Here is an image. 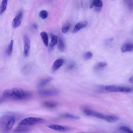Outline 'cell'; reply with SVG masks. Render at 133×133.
<instances>
[{
    "label": "cell",
    "mask_w": 133,
    "mask_h": 133,
    "mask_svg": "<svg viewBox=\"0 0 133 133\" xmlns=\"http://www.w3.org/2000/svg\"><path fill=\"white\" fill-rule=\"evenodd\" d=\"M51 41L49 47V51L50 52L52 51L54 48V46L56 45L57 42V37L54 35L51 34L50 35Z\"/></svg>",
    "instance_id": "11"
},
{
    "label": "cell",
    "mask_w": 133,
    "mask_h": 133,
    "mask_svg": "<svg viewBox=\"0 0 133 133\" xmlns=\"http://www.w3.org/2000/svg\"><path fill=\"white\" fill-rule=\"evenodd\" d=\"M13 41L11 40L7 48L6 53L8 56H10L12 54L13 50Z\"/></svg>",
    "instance_id": "20"
},
{
    "label": "cell",
    "mask_w": 133,
    "mask_h": 133,
    "mask_svg": "<svg viewBox=\"0 0 133 133\" xmlns=\"http://www.w3.org/2000/svg\"><path fill=\"white\" fill-rule=\"evenodd\" d=\"M64 63V60L62 58H59L55 61L53 64L52 67V72H54L58 70L63 65Z\"/></svg>",
    "instance_id": "9"
},
{
    "label": "cell",
    "mask_w": 133,
    "mask_h": 133,
    "mask_svg": "<svg viewBox=\"0 0 133 133\" xmlns=\"http://www.w3.org/2000/svg\"><path fill=\"white\" fill-rule=\"evenodd\" d=\"M15 121V118L12 116L4 115L0 120V130L3 132H6L12 128Z\"/></svg>",
    "instance_id": "2"
},
{
    "label": "cell",
    "mask_w": 133,
    "mask_h": 133,
    "mask_svg": "<svg viewBox=\"0 0 133 133\" xmlns=\"http://www.w3.org/2000/svg\"><path fill=\"white\" fill-rule=\"evenodd\" d=\"M84 114L87 116H94L103 119L104 115L101 113L97 112L89 109L84 110Z\"/></svg>",
    "instance_id": "7"
},
{
    "label": "cell",
    "mask_w": 133,
    "mask_h": 133,
    "mask_svg": "<svg viewBox=\"0 0 133 133\" xmlns=\"http://www.w3.org/2000/svg\"><path fill=\"white\" fill-rule=\"evenodd\" d=\"M39 16L42 18L45 19L48 17V12L45 10H42L39 12Z\"/></svg>",
    "instance_id": "26"
},
{
    "label": "cell",
    "mask_w": 133,
    "mask_h": 133,
    "mask_svg": "<svg viewBox=\"0 0 133 133\" xmlns=\"http://www.w3.org/2000/svg\"><path fill=\"white\" fill-rule=\"evenodd\" d=\"M102 9V8H99L96 7L95 8V10L97 12H99Z\"/></svg>",
    "instance_id": "30"
},
{
    "label": "cell",
    "mask_w": 133,
    "mask_h": 133,
    "mask_svg": "<svg viewBox=\"0 0 133 133\" xmlns=\"http://www.w3.org/2000/svg\"><path fill=\"white\" fill-rule=\"evenodd\" d=\"M22 17V12L20 11L14 18L12 21V25L14 28H17L20 25Z\"/></svg>",
    "instance_id": "8"
},
{
    "label": "cell",
    "mask_w": 133,
    "mask_h": 133,
    "mask_svg": "<svg viewBox=\"0 0 133 133\" xmlns=\"http://www.w3.org/2000/svg\"><path fill=\"white\" fill-rule=\"evenodd\" d=\"M119 129L123 132L130 133H133V131L129 127L124 126H120L119 127Z\"/></svg>",
    "instance_id": "24"
},
{
    "label": "cell",
    "mask_w": 133,
    "mask_h": 133,
    "mask_svg": "<svg viewBox=\"0 0 133 133\" xmlns=\"http://www.w3.org/2000/svg\"><path fill=\"white\" fill-rule=\"evenodd\" d=\"M3 98L16 100L25 99L30 97L31 93L19 88H14L5 90L3 93Z\"/></svg>",
    "instance_id": "1"
},
{
    "label": "cell",
    "mask_w": 133,
    "mask_h": 133,
    "mask_svg": "<svg viewBox=\"0 0 133 133\" xmlns=\"http://www.w3.org/2000/svg\"><path fill=\"white\" fill-rule=\"evenodd\" d=\"M133 50V44L131 42H127L123 44L121 47L122 52L131 51Z\"/></svg>",
    "instance_id": "12"
},
{
    "label": "cell",
    "mask_w": 133,
    "mask_h": 133,
    "mask_svg": "<svg viewBox=\"0 0 133 133\" xmlns=\"http://www.w3.org/2000/svg\"><path fill=\"white\" fill-rule=\"evenodd\" d=\"M129 82L131 83H133V76L130 77L129 79Z\"/></svg>",
    "instance_id": "31"
},
{
    "label": "cell",
    "mask_w": 133,
    "mask_h": 133,
    "mask_svg": "<svg viewBox=\"0 0 133 133\" xmlns=\"http://www.w3.org/2000/svg\"><path fill=\"white\" fill-rule=\"evenodd\" d=\"M44 119L42 118L34 117H28L22 120L19 125L24 126L33 125L43 122Z\"/></svg>",
    "instance_id": "4"
},
{
    "label": "cell",
    "mask_w": 133,
    "mask_h": 133,
    "mask_svg": "<svg viewBox=\"0 0 133 133\" xmlns=\"http://www.w3.org/2000/svg\"><path fill=\"white\" fill-rule=\"evenodd\" d=\"M70 27V24H68L64 25L62 28V31L63 33L66 32L69 30Z\"/></svg>",
    "instance_id": "28"
},
{
    "label": "cell",
    "mask_w": 133,
    "mask_h": 133,
    "mask_svg": "<svg viewBox=\"0 0 133 133\" xmlns=\"http://www.w3.org/2000/svg\"><path fill=\"white\" fill-rule=\"evenodd\" d=\"M33 27L35 29H38V26L37 25L35 24H34L32 25Z\"/></svg>",
    "instance_id": "32"
},
{
    "label": "cell",
    "mask_w": 133,
    "mask_h": 133,
    "mask_svg": "<svg viewBox=\"0 0 133 133\" xmlns=\"http://www.w3.org/2000/svg\"><path fill=\"white\" fill-rule=\"evenodd\" d=\"M75 65V64L74 62H72L68 66L67 69L68 70H70L72 69L74 67Z\"/></svg>",
    "instance_id": "29"
},
{
    "label": "cell",
    "mask_w": 133,
    "mask_h": 133,
    "mask_svg": "<svg viewBox=\"0 0 133 133\" xmlns=\"http://www.w3.org/2000/svg\"><path fill=\"white\" fill-rule=\"evenodd\" d=\"M59 92L58 89L52 88L41 90L38 92V94L40 96L45 97L56 95Z\"/></svg>",
    "instance_id": "5"
},
{
    "label": "cell",
    "mask_w": 133,
    "mask_h": 133,
    "mask_svg": "<svg viewBox=\"0 0 133 133\" xmlns=\"http://www.w3.org/2000/svg\"><path fill=\"white\" fill-rule=\"evenodd\" d=\"M94 5L93 3V2L91 4L90 6V8H92L94 6Z\"/></svg>",
    "instance_id": "33"
},
{
    "label": "cell",
    "mask_w": 133,
    "mask_h": 133,
    "mask_svg": "<svg viewBox=\"0 0 133 133\" xmlns=\"http://www.w3.org/2000/svg\"><path fill=\"white\" fill-rule=\"evenodd\" d=\"M93 3L95 7L102 8L103 3L101 0H94Z\"/></svg>",
    "instance_id": "25"
},
{
    "label": "cell",
    "mask_w": 133,
    "mask_h": 133,
    "mask_svg": "<svg viewBox=\"0 0 133 133\" xmlns=\"http://www.w3.org/2000/svg\"><path fill=\"white\" fill-rule=\"evenodd\" d=\"M23 41L24 55L26 57H27L29 55L30 42L29 39L27 35H25L24 36Z\"/></svg>",
    "instance_id": "6"
},
{
    "label": "cell",
    "mask_w": 133,
    "mask_h": 133,
    "mask_svg": "<svg viewBox=\"0 0 133 133\" xmlns=\"http://www.w3.org/2000/svg\"><path fill=\"white\" fill-rule=\"evenodd\" d=\"M107 64V63L105 62H100L95 65L94 68L96 70H100L106 66Z\"/></svg>",
    "instance_id": "22"
},
{
    "label": "cell",
    "mask_w": 133,
    "mask_h": 133,
    "mask_svg": "<svg viewBox=\"0 0 133 133\" xmlns=\"http://www.w3.org/2000/svg\"><path fill=\"white\" fill-rule=\"evenodd\" d=\"M44 106L45 107L50 109L54 108L57 105V103L55 102L50 101H46L43 103Z\"/></svg>",
    "instance_id": "16"
},
{
    "label": "cell",
    "mask_w": 133,
    "mask_h": 133,
    "mask_svg": "<svg viewBox=\"0 0 133 133\" xmlns=\"http://www.w3.org/2000/svg\"><path fill=\"white\" fill-rule=\"evenodd\" d=\"M87 23L86 21L82 22L77 23L75 25L72 32L75 33L78 31L80 29L86 27Z\"/></svg>",
    "instance_id": "13"
},
{
    "label": "cell",
    "mask_w": 133,
    "mask_h": 133,
    "mask_svg": "<svg viewBox=\"0 0 133 133\" xmlns=\"http://www.w3.org/2000/svg\"><path fill=\"white\" fill-rule=\"evenodd\" d=\"M48 127L54 130L59 131L68 130L69 128L66 127L56 124H52L48 126Z\"/></svg>",
    "instance_id": "10"
},
{
    "label": "cell",
    "mask_w": 133,
    "mask_h": 133,
    "mask_svg": "<svg viewBox=\"0 0 133 133\" xmlns=\"http://www.w3.org/2000/svg\"><path fill=\"white\" fill-rule=\"evenodd\" d=\"M52 79V78L51 77H49L44 79L38 83L37 86L39 88L43 87L50 82Z\"/></svg>",
    "instance_id": "18"
},
{
    "label": "cell",
    "mask_w": 133,
    "mask_h": 133,
    "mask_svg": "<svg viewBox=\"0 0 133 133\" xmlns=\"http://www.w3.org/2000/svg\"><path fill=\"white\" fill-rule=\"evenodd\" d=\"M105 90L111 92H129L132 90L131 88L115 85H110L105 87Z\"/></svg>",
    "instance_id": "3"
},
{
    "label": "cell",
    "mask_w": 133,
    "mask_h": 133,
    "mask_svg": "<svg viewBox=\"0 0 133 133\" xmlns=\"http://www.w3.org/2000/svg\"><path fill=\"white\" fill-rule=\"evenodd\" d=\"M119 117L116 116L104 115L103 119L110 123H114L118 120Z\"/></svg>",
    "instance_id": "14"
},
{
    "label": "cell",
    "mask_w": 133,
    "mask_h": 133,
    "mask_svg": "<svg viewBox=\"0 0 133 133\" xmlns=\"http://www.w3.org/2000/svg\"><path fill=\"white\" fill-rule=\"evenodd\" d=\"M8 1V0H2L0 7V14L1 15L2 14L5 10Z\"/></svg>",
    "instance_id": "19"
},
{
    "label": "cell",
    "mask_w": 133,
    "mask_h": 133,
    "mask_svg": "<svg viewBox=\"0 0 133 133\" xmlns=\"http://www.w3.org/2000/svg\"><path fill=\"white\" fill-rule=\"evenodd\" d=\"M58 47L60 51L62 52L64 51L65 48V45L63 40L61 38L58 39Z\"/></svg>",
    "instance_id": "21"
},
{
    "label": "cell",
    "mask_w": 133,
    "mask_h": 133,
    "mask_svg": "<svg viewBox=\"0 0 133 133\" xmlns=\"http://www.w3.org/2000/svg\"><path fill=\"white\" fill-rule=\"evenodd\" d=\"M30 128L26 126H22L18 124V125L14 130V132H25L30 131Z\"/></svg>",
    "instance_id": "15"
},
{
    "label": "cell",
    "mask_w": 133,
    "mask_h": 133,
    "mask_svg": "<svg viewBox=\"0 0 133 133\" xmlns=\"http://www.w3.org/2000/svg\"><path fill=\"white\" fill-rule=\"evenodd\" d=\"M92 53L90 51H88L85 53L83 55L84 59L86 60L90 59L92 57Z\"/></svg>",
    "instance_id": "27"
},
{
    "label": "cell",
    "mask_w": 133,
    "mask_h": 133,
    "mask_svg": "<svg viewBox=\"0 0 133 133\" xmlns=\"http://www.w3.org/2000/svg\"><path fill=\"white\" fill-rule=\"evenodd\" d=\"M62 116L64 118L75 120L78 119L80 118V117L78 116L69 114H64L62 115Z\"/></svg>",
    "instance_id": "23"
},
{
    "label": "cell",
    "mask_w": 133,
    "mask_h": 133,
    "mask_svg": "<svg viewBox=\"0 0 133 133\" xmlns=\"http://www.w3.org/2000/svg\"><path fill=\"white\" fill-rule=\"evenodd\" d=\"M40 35L44 45L47 46L48 43V37L47 33L45 31H42L40 33Z\"/></svg>",
    "instance_id": "17"
}]
</instances>
